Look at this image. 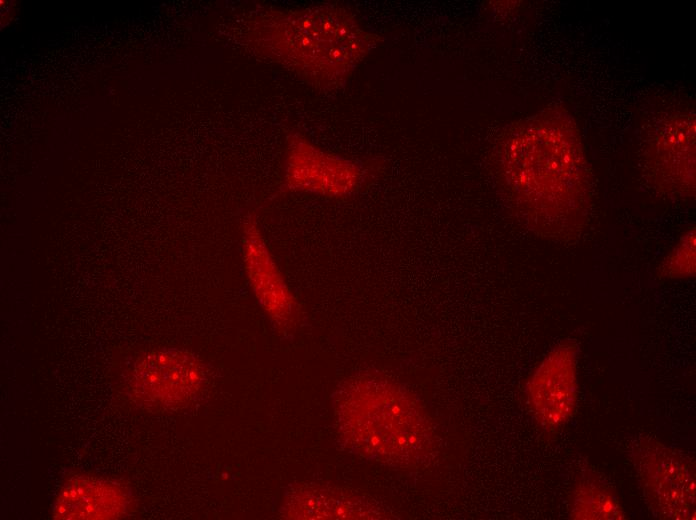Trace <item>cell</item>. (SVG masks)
<instances>
[{"instance_id": "6da1fadb", "label": "cell", "mask_w": 696, "mask_h": 520, "mask_svg": "<svg viewBox=\"0 0 696 520\" xmlns=\"http://www.w3.org/2000/svg\"><path fill=\"white\" fill-rule=\"evenodd\" d=\"M244 38L255 55L324 89L343 84L379 42L337 4L263 8L246 20Z\"/></svg>"}, {"instance_id": "4fadbf2b", "label": "cell", "mask_w": 696, "mask_h": 520, "mask_svg": "<svg viewBox=\"0 0 696 520\" xmlns=\"http://www.w3.org/2000/svg\"><path fill=\"white\" fill-rule=\"evenodd\" d=\"M661 278H686L695 275V230L688 231L659 267Z\"/></svg>"}, {"instance_id": "5b68a950", "label": "cell", "mask_w": 696, "mask_h": 520, "mask_svg": "<svg viewBox=\"0 0 696 520\" xmlns=\"http://www.w3.org/2000/svg\"><path fill=\"white\" fill-rule=\"evenodd\" d=\"M207 380L203 363L175 348L153 351L139 358L132 370L134 396L148 407L176 410L189 405Z\"/></svg>"}, {"instance_id": "30bf717a", "label": "cell", "mask_w": 696, "mask_h": 520, "mask_svg": "<svg viewBox=\"0 0 696 520\" xmlns=\"http://www.w3.org/2000/svg\"><path fill=\"white\" fill-rule=\"evenodd\" d=\"M694 131V121L678 117L665 126L652 147L651 173L668 194L694 196Z\"/></svg>"}, {"instance_id": "ba28073f", "label": "cell", "mask_w": 696, "mask_h": 520, "mask_svg": "<svg viewBox=\"0 0 696 520\" xmlns=\"http://www.w3.org/2000/svg\"><path fill=\"white\" fill-rule=\"evenodd\" d=\"M358 166L341 157L325 153L302 135L288 137L283 168L282 189L340 196L359 184Z\"/></svg>"}, {"instance_id": "8fae6325", "label": "cell", "mask_w": 696, "mask_h": 520, "mask_svg": "<svg viewBox=\"0 0 696 520\" xmlns=\"http://www.w3.org/2000/svg\"><path fill=\"white\" fill-rule=\"evenodd\" d=\"M129 497L119 484L87 476L68 480L53 504V517L64 520L117 519L126 514Z\"/></svg>"}, {"instance_id": "9c48e42d", "label": "cell", "mask_w": 696, "mask_h": 520, "mask_svg": "<svg viewBox=\"0 0 696 520\" xmlns=\"http://www.w3.org/2000/svg\"><path fill=\"white\" fill-rule=\"evenodd\" d=\"M278 517L292 520H379L392 513L375 499L346 488L315 482L288 485Z\"/></svg>"}, {"instance_id": "7a4b0ae2", "label": "cell", "mask_w": 696, "mask_h": 520, "mask_svg": "<svg viewBox=\"0 0 696 520\" xmlns=\"http://www.w3.org/2000/svg\"><path fill=\"white\" fill-rule=\"evenodd\" d=\"M545 114L518 125L506 143L510 181L529 203L536 227L554 239L578 237L591 202L589 171L573 125Z\"/></svg>"}, {"instance_id": "7c38bea8", "label": "cell", "mask_w": 696, "mask_h": 520, "mask_svg": "<svg viewBox=\"0 0 696 520\" xmlns=\"http://www.w3.org/2000/svg\"><path fill=\"white\" fill-rule=\"evenodd\" d=\"M569 516L574 520H623L625 511L614 490L595 473L584 472L571 493Z\"/></svg>"}, {"instance_id": "52a82bcc", "label": "cell", "mask_w": 696, "mask_h": 520, "mask_svg": "<svg viewBox=\"0 0 696 520\" xmlns=\"http://www.w3.org/2000/svg\"><path fill=\"white\" fill-rule=\"evenodd\" d=\"M578 347L572 341L556 346L530 377L526 394L540 425L548 431L565 426L573 417L578 398Z\"/></svg>"}, {"instance_id": "277c9868", "label": "cell", "mask_w": 696, "mask_h": 520, "mask_svg": "<svg viewBox=\"0 0 696 520\" xmlns=\"http://www.w3.org/2000/svg\"><path fill=\"white\" fill-rule=\"evenodd\" d=\"M631 461L653 514L660 519H695V462L653 439L631 449Z\"/></svg>"}, {"instance_id": "8992f818", "label": "cell", "mask_w": 696, "mask_h": 520, "mask_svg": "<svg viewBox=\"0 0 696 520\" xmlns=\"http://www.w3.org/2000/svg\"><path fill=\"white\" fill-rule=\"evenodd\" d=\"M242 256L251 290L272 325L283 336H293L301 322L299 304L251 213L244 217L242 224Z\"/></svg>"}, {"instance_id": "3957f363", "label": "cell", "mask_w": 696, "mask_h": 520, "mask_svg": "<svg viewBox=\"0 0 696 520\" xmlns=\"http://www.w3.org/2000/svg\"><path fill=\"white\" fill-rule=\"evenodd\" d=\"M331 399L338 438L348 452L396 468H417L434 459L433 421L408 388L362 373L341 381Z\"/></svg>"}]
</instances>
